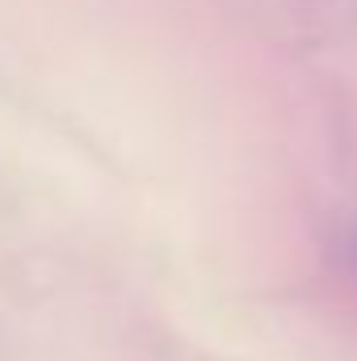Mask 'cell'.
Masks as SVG:
<instances>
[]
</instances>
